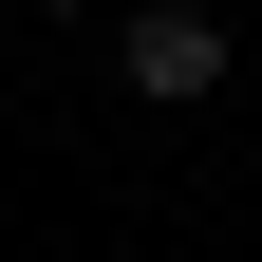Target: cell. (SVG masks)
Here are the masks:
<instances>
[{
    "instance_id": "cell-1",
    "label": "cell",
    "mask_w": 262,
    "mask_h": 262,
    "mask_svg": "<svg viewBox=\"0 0 262 262\" xmlns=\"http://www.w3.org/2000/svg\"><path fill=\"white\" fill-rule=\"evenodd\" d=\"M131 94H225V19L150 0V19H131Z\"/></svg>"
}]
</instances>
